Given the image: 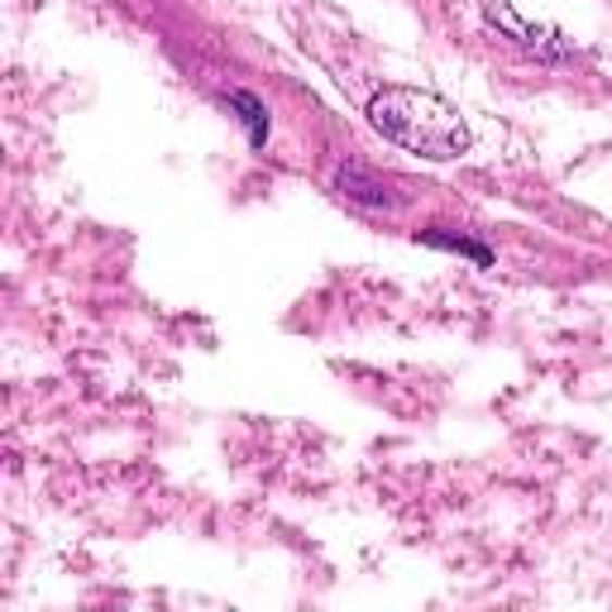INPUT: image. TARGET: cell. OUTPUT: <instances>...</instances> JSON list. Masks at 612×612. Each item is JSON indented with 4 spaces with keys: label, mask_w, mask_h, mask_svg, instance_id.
Instances as JSON below:
<instances>
[{
    "label": "cell",
    "mask_w": 612,
    "mask_h": 612,
    "mask_svg": "<svg viewBox=\"0 0 612 612\" xmlns=\"http://www.w3.org/2000/svg\"><path fill=\"white\" fill-rule=\"evenodd\" d=\"M369 125L388 143L407 153H422L430 163H450L470 153V125L446 96L422 87H383L369 101Z\"/></svg>",
    "instance_id": "cell-1"
},
{
    "label": "cell",
    "mask_w": 612,
    "mask_h": 612,
    "mask_svg": "<svg viewBox=\"0 0 612 612\" xmlns=\"http://www.w3.org/2000/svg\"><path fill=\"white\" fill-rule=\"evenodd\" d=\"M422 245H430V249H450V254H470L474 263H494V254H488L484 245H474V239H464V235H440V230H426L422 235Z\"/></svg>",
    "instance_id": "cell-2"
},
{
    "label": "cell",
    "mask_w": 612,
    "mask_h": 612,
    "mask_svg": "<svg viewBox=\"0 0 612 612\" xmlns=\"http://www.w3.org/2000/svg\"><path fill=\"white\" fill-rule=\"evenodd\" d=\"M230 105H239V111H245V120H249V139H254V143L268 139V120H263V105L254 101V96H249V91H230Z\"/></svg>",
    "instance_id": "cell-3"
},
{
    "label": "cell",
    "mask_w": 612,
    "mask_h": 612,
    "mask_svg": "<svg viewBox=\"0 0 612 612\" xmlns=\"http://www.w3.org/2000/svg\"><path fill=\"white\" fill-rule=\"evenodd\" d=\"M340 191H345V197H354V201H369V207H383V201H388V191H383L378 183H364L354 167H350V173H340Z\"/></svg>",
    "instance_id": "cell-4"
}]
</instances>
